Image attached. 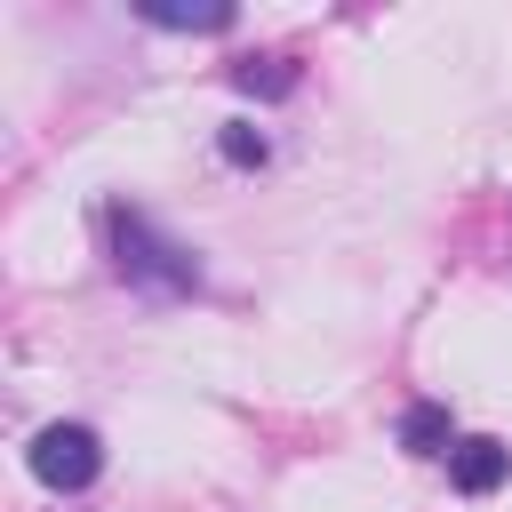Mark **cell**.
<instances>
[{
    "label": "cell",
    "mask_w": 512,
    "mask_h": 512,
    "mask_svg": "<svg viewBox=\"0 0 512 512\" xmlns=\"http://www.w3.org/2000/svg\"><path fill=\"white\" fill-rule=\"evenodd\" d=\"M104 240H112V272H120L128 288H144V296H160V304L200 296V256H192L184 240H168L144 208L112 200V208H104Z\"/></svg>",
    "instance_id": "6da1fadb"
},
{
    "label": "cell",
    "mask_w": 512,
    "mask_h": 512,
    "mask_svg": "<svg viewBox=\"0 0 512 512\" xmlns=\"http://www.w3.org/2000/svg\"><path fill=\"white\" fill-rule=\"evenodd\" d=\"M24 464H32V480L48 496H80L104 472V440H96V424H40L32 448H24Z\"/></svg>",
    "instance_id": "7a4b0ae2"
},
{
    "label": "cell",
    "mask_w": 512,
    "mask_h": 512,
    "mask_svg": "<svg viewBox=\"0 0 512 512\" xmlns=\"http://www.w3.org/2000/svg\"><path fill=\"white\" fill-rule=\"evenodd\" d=\"M504 480H512V448H504V440L464 432V440L448 448V488H456V496H496Z\"/></svg>",
    "instance_id": "3957f363"
},
{
    "label": "cell",
    "mask_w": 512,
    "mask_h": 512,
    "mask_svg": "<svg viewBox=\"0 0 512 512\" xmlns=\"http://www.w3.org/2000/svg\"><path fill=\"white\" fill-rule=\"evenodd\" d=\"M240 96H256V104H272V96H296V80H304V64L296 56H240L232 72H224Z\"/></svg>",
    "instance_id": "277c9868"
},
{
    "label": "cell",
    "mask_w": 512,
    "mask_h": 512,
    "mask_svg": "<svg viewBox=\"0 0 512 512\" xmlns=\"http://www.w3.org/2000/svg\"><path fill=\"white\" fill-rule=\"evenodd\" d=\"M400 448H408V456H448V448H456L448 408H440V400H408V408H400Z\"/></svg>",
    "instance_id": "5b68a950"
},
{
    "label": "cell",
    "mask_w": 512,
    "mask_h": 512,
    "mask_svg": "<svg viewBox=\"0 0 512 512\" xmlns=\"http://www.w3.org/2000/svg\"><path fill=\"white\" fill-rule=\"evenodd\" d=\"M136 16H144V24H160V32H232V8H224V0H208V8H168V0H144Z\"/></svg>",
    "instance_id": "8992f818"
},
{
    "label": "cell",
    "mask_w": 512,
    "mask_h": 512,
    "mask_svg": "<svg viewBox=\"0 0 512 512\" xmlns=\"http://www.w3.org/2000/svg\"><path fill=\"white\" fill-rule=\"evenodd\" d=\"M216 152H224L232 168H264V160H272V136H264L256 120H224V128H216Z\"/></svg>",
    "instance_id": "52a82bcc"
}]
</instances>
